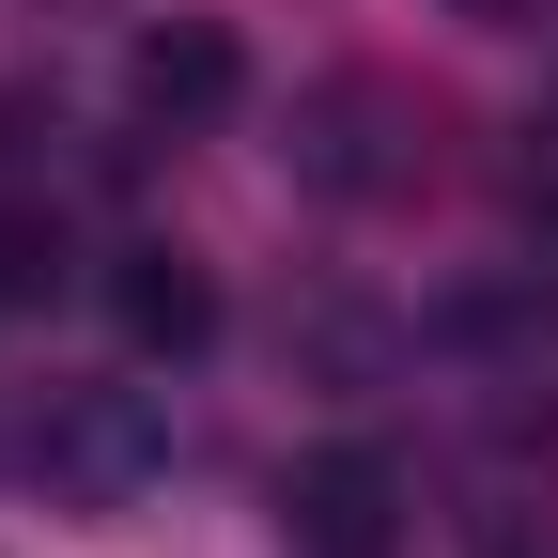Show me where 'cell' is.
<instances>
[{"label": "cell", "instance_id": "cell-4", "mask_svg": "<svg viewBox=\"0 0 558 558\" xmlns=\"http://www.w3.org/2000/svg\"><path fill=\"white\" fill-rule=\"evenodd\" d=\"M373 124H388V94H373V78H326V94H311V140H295V156H311V186H388Z\"/></svg>", "mask_w": 558, "mask_h": 558}, {"label": "cell", "instance_id": "cell-1", "mask_svg": "<svg viewBox=\"0 0 558 558\" xmlns=\"http://www.w3.org/2000/svg\"><path fill=\"white\" fill-rule=\"evenodd\" d=\"M109 326H124V357H202L218 341V279L186 248H124L109 264Z\"/></svg>", "mask_w": 558, "mask_h": 558}, {"label": "cell", "instance_id": "cell-2", "mask_svg": "<svg viewBox=\"0 0 558 558\" xmlns=\"http://www.w3.org/2000/svg\"><path fill=\"white\" fill-rule=\"evenodd\" d=\"M233 94H248V47L218 16H156V32H140V109H156V124H218Z\"/></svg>", "mask_w": 558, "mask_h": 558}, {"label": "cell", "instance_id": "cell-6", "mask_svg": "<svg viewBox=\"0 0 558 558\" xmlns=\"http://www.w3.org/2000/svg\"><path fill=\"white\" fill-rule=\"evenodd\" d=\"M32 140H62V109H32V94H0V171H32Z\"/></svg>", "mask_w": 558, "mask_h": 558}, {"label": "cell", "instance_id": "cell-3", "mask_svg": "<svg viewBox=\"0 0 558 558\" xmlns=\"http://www.w3.org/2000/svg\"><path fill=\"white\" fill-rule=\"evenodd\" d=\"M279 497H295L311 558H373V543H388V465H373V450H311Z\"/></svg>", "mask_w": 558, "mask_h": 558}, {"label": "cell", "instance_id": "cell-7", "mask_svg": "<svg viewBox=\"0 0 558 558\" xmlns=\"http://www.w3.org/2000/svg\"><path fill=\"white\" fill-rule=\"evenodd\" d=\"M465 16H497V32H512V16H527V0H465Z\"/></svg>", "mask_w": 558, "mask_h": 558}, {"label": "cell", "instance_id": "cell-5", "mask_svg": "<svg viewBox=\"0 0 558 558\" xmlns=\"http://www.w3.org/2000/svg\"><path fill=\"white\" fill-rule=\"evenodd\" d=\"M47 279H62V218L0 202V311H16V295H47Z\"/></svg>", "mask_w": 558, "mask_h": 558}]
</instances>
